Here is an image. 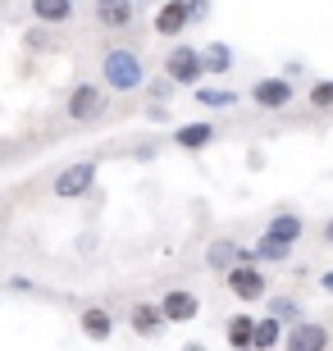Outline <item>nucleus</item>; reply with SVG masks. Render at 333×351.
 <instances>
[{
  "mask_svg": "<svg viewBox=\"0 0 333 351\" xmlns=\"http://www.w3.org/2000/svg\"><path fill=\"white\" fill-rule=\"evenodd\" d=\"M283 347L288 351H329V328L315 319H297L292 328H283Z\"/></svg>",
  "mask_w": 333,
  "mask_h": 351,
  "instance_id": "423d86ee",
  "label": "nucleus"
},
{
  "mask_svg": "<svg viewBox=\"0 0 333 351\" xmlns=\"http://www.w3.org/2000/svg\"><path fill=\"white\" fill-rule=\"evenodd\" d=\"M110 333H115V315L105 311V306H87V311H82V338L105 342Z\"/></svg>",
  "mask_w": 333,
  "mask_h": 351,
  "instance_id": "ddd939ff",
  "label": "nucleus"
},
{
  "mask_svg": "<svg viewBox=\"0 0 333 351\" xmlns=\"http://www.w3.org/2000/svg\"><path fill=\"white\" fill-rule=\"evenodd\" d=\"M101 78H105V87H115V91H137L141 82H146V69H141V60L133 51L115 46V51H105V60H101Z\"/></svg>",
  "mask_w": 333,
  "mask_h": 351,
  "instance_id": "f257e3e1",
  "label": "nucleus"
},
{
  "mask_svg": "<svg viewBox=\"0 0 333 351\" xmlns=\"http://www.w3.org/2000/svg\"><path fill=\"white\" fill-rule=\"evenodd\" d=\"M320 287H324V292L333 297V269H324V274H320Z\"/></svg>",
  "mask_w": 333,
  "mask_h": 351,
  "instance_id": "393cba45",
  "label": "nucleus"
},
{
  "mask_svg": "<svg viewBox=\"0 0 333 351\" xmlns=\"http://www.w3.org/2000/svg\"><path fill=\"white\" fill-rule=\"evenodd\" d=\"M105 105H110V96H105L101 82H78L73 91H69V119L73 123H91V119H101L105 114Z\"/></svg>",
  "mask_w": 333,
  "mask_h": 351,
  "instance_id": "7ed1b4c3",
  "label": "nucleus"
},
{
  "mask_svg": "<svg viewBox=\"0 0 333 351\" xmlns=\"http://www.w3.org/2000/svg\"><path fill=\"white\" fill-rule=\"evenodd\" d=\"M174 142H179L183 151H201V146L215 142V123H183V128L174 132Z\"/></svg>",
  "mask_w": 333,
  "mask_h": 351,
  "instance_id": "4468645a",
  "label": "nucleus"
},
{
  "mask_svg": "<svg viewBox=\"0 0 333 351\" xmlns=\"http://www.w3.org/2000/svg\"><path fill=\"white\" fill-rule=\"evenodd\" d=\"M160 319L165 324H187V319H196L201 315V301H196V292H187V287H174V292H165L160 297Z\"/></svg>",
  "mask_w": 333,
  "mask_h": 351,
  "instance_id": "0eeeda50",
  "label": "nucleus"
},
{
  "mask_svg": "<svg viewBox=\"0 0 333 351\" xmlns=\"http://www.w3.org/2000/svg\"><path fill=\"white\" fill-rule=\"evenodd\" d=\"M183 351H205V347H201V342H187V347H183Z\"/></svg>",
  "mask_w": 333,
  "mask_h": 351,
  "instance_id": "a878e982",
  "label": "nucleus"
},
{
  "mask_svg": "<svg viewBox=\"0 0 333 351\" xmlns=\"http://www.w3.org/2000/svg\"><path fill=\"white\" fill-rule=\"evenodd\" d=\"M283 342V324L279 319H256V324H251V351H269V347H279Z\"/></svg>",
  "mask_w": 333,
  "mask_h": 351,
  "instance_id": "2eb2a0df",
  "label": "nucleus"
},
{
  "mask_svg": "<svg viewBox=\"0 0 333 351\" xmlns=\"http://www.w3.org/2000/svg\"><path fill=\"white\" fill-rule=\"evenodd\" d=\"M320 242H324V247H333V219H324V228H320Z\"/></svg>",
  "mask_w": 333,
  "mask_h": 351,
  "instance_id": "b1692460",
  "label": "nucleus"
},
{
  "mask_svg": "<svg viewBox=\"0 0 333 351\" xmlns=\"http://www.w3.org/2000/svg\"><path fill=\"white\" fill-rule=\"evenodd\" d=\"M96 19H101V27H128L133 5L128 0H101V5H96Z\"/></svg>",
  "mask_w": 333,
  "mask_h": 351,
  "instance_id": "dca6fc26",
  "label": "nucleus"
},
{
  "mask_svg": "<svg viewBox=\"0 0 333 351\" xmlns=\"http://www.w3.org/2000/svg\"><path fill=\"white\" fill-rule=\"evenodd\" d=\"M292 82H283V78H260L256 87H251V101L260 105V110H283V105H292Z\"/></svg>",
  "mask_w": 333,
  "mask_h": 351,
  "instance_id": "1a4fd4ad",
  "label": "nucleus"
},
{
  "mask_svg": "<svg viewBox=\"0 0 333 351\" xmlns=\"http://www.w3.org/2000/svg\"><path fill=\"white\" fill-rule=\"evenodd\" d=\"M32 19H37V23H69V19H73V5H69V0H37V5H32Z\"/></svg>",
  "mask_w": 333,
  "mask_h": 351,
  "instance_id": "a211bd4d",
  "label": "nucleus"
},
{
  "mask_svg": "<svg viewBox=\"0 0 333 351\" xmlns=\"http://www.w3.org/2000/svg\"><path fill=\"white\" fill-rule=\"evenodd\" d=\"M229 292L238 301H260L269 292L265 269H256V265H233V269H229Z\"/></svg>",
  "mask_w": 333,
  "mask_h": 351,
  "instance_id": "39448f33",
  "label": "nucleus"
},
{
  "mask_svg": "<svg viewBox=\"0 0 333 351\" xmlns=\"http://www.w3.org/2000/svg\"><path fill=\"white\" fill-rule=\"evenodd\" d=\"M306 101L315 105V110H329V105H333V78H320L315 87H310V96H306Z\"/></svg>",
  "mask_w": 333,
  "mask_h": 351,
  "instance_id": "4be33fe9",
  "label": "nucleus"
},
{
  "mask_svg": "<svg viewBox=\"0 0 333 351\" xmlns=\"http://www.w3.org/2000/svg\"><path fill=\"white\" fill-rule=\"evenodd\" d=\"M205 69H201V51H192V46H174V51L165 55V82L169 87H201Z\"/></svg>",
  "mask_w": 333,
  "mask_h": 351,
  "instance_id": "f03ea898",
  "label": "nucleus"
},
{
  "mask_svg": "<svg viewBox=\"0 0 333 351\" xmlns=\"http://www.w3.org/2000/svg\"><path fill=\"white\" fill-rule=\"evenodd\" d=\"M233 64H238V60H233V46H224V41H215V46L201 51V69L205 73H229Z\"/></svg>",
  "mask_w": 333,
  "mask_h": 351,
  "instance_id": "f3484780",
  "label": "nucleus"
},
{
  "mask_svg": "<svg viewBox=\"0 0 333 351\" xmlns=\"http://www.w3.org/2000/svg\"><path fill=\"white\" fill-rule=\"evenodd\" d=\"M301 233H306V223H301V215H292V210H279V215L265 223V237H274V242H283V247L301 242Z\"/></svg>",
  "mask_w": 333,
  "mask_h": 351,
  "instance_id": "9b49d317",
  "label": "nucleus"
},
{
  "mask_svg": "<svg viewBox=\"0 0 333 351\" xmlns=\"http://www.w3.org/2000/svg\"><path fill=\"white\" fill-rule=\"evenodd\" d=\"M265 311H269V319H279V324H297V319H301V306H297L292 297H265Z\"/></svg>",
  "mask_w": 333,
  "mask_h": 351,
  "instance_id": "412c9836",
  "label": "nucleus"
},
{
  "mask_svg": "<svg viewBox=\"0 0 333 351\" xmlns=\"http://www.w3.org/2000/svg\"><path fill=\"white\" fill-rule=\"evenodd\" d=\"M187 23H192V5H187V0H169V5L155 10V32H160V37H179Z\"/></svg>",
  "mask_w": 333,
  "mask_h": 351,
  "instance_id": "9d476101",
  "label": "nucleus"
},
{
  "mask_svg": "<svg viewBox=\"0 0 333 351\" xmlns=\"http://www.w3.org/2000/svg\"><path fill=\"white\" fill-rule=\"evenodd\" d=\"M91 187H96V160H78V165L60 169V178H55V196H60V201H78V196H87Z\"/></svg>",
  "mask_w": 333,
  "mask_h": 351,
  "instance_id": "20e7f679",
  "label": "nucleus"
},
{
  "mask_svg": "<svg viewBox=\"0 0 333 351\" xmlns=\"http://www.w3.org/2000/svg\"><path fill=\"white\" fill-rule=\"evenodd\" d=\"M128 324H133L137 338H160V333H165V319H160V311H155L151 301H137V306H133Z\"/></svg>",
  "mask_w": 333,
  "mask_h": 351,
  "instance_id": "f8f14e48",
  "label": "nucleus"
},
{
  "mask_svg": "<svg viewBox=\"0 0 333 351\" xmlns=\"http://www.w3.org/2000/svg\"><path fill=\"white\" fill-rule=\"evenodd\" d=\"M151 96H160V101H165V96H169V82H165V78H155V82H151Z\"/></svg>",
  "mask_w": 333,
  "mask_h": 351,
  "instance_id": "5701e85b",
  "label": "nucleus"
},
{
  "mask_svg": "<svg viewBox=\"0 0 333 351\" xmlns=\"http://www.w3.org/2000/svg\"><path fill=\"white\" fill-rule=\"evenodd\" d=\"M196 101H201L205 110H233L242 96H238L233 87H196Z\"/></svg>",
  "mask_w": 333,
  "mask_h": 351,
  "instance_id": "6ab92c4d",
  "label": "nucleus"
},
{
  "mask_svg": "<svg viewBox=\"0 0 333 351\" xmlns=\"http://www.w3.org/2000/svg\"><path fill=\"white\" fill-rule=\"evenodd\" d=\"M251 324H256L251 315H233V319H229V328H224V333H229L233 351H251Z\"/></svg>",
  "mask_w": 333,
  "mask_h": 351,
  "instance_id": "aec40b11",
  "label": "nucleus"
},
{
  "mask_svg": "<svg viewBox=\"0 0 333 351\" xmlns=\"http://www.w3.org/2000/svg\"><path fill=\"white\" fill-rule=\"evenodd\" d=\"M205 265H210L215 274H229L233 265H251V256H246L233 237H215V242L205 247Z\"/></svg>",
  "mask_w": 333,
  "mask_h": 351,
  "instance_id": "6e6552de",
  "label": "nucleus"
}]
</instances>
